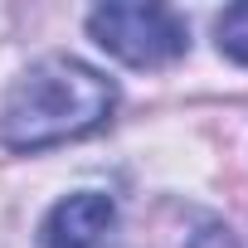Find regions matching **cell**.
<instances>
[{
	"mask_svg": "<svg viewBox=\"0 0 248 248\" xmlns=\"http://www.w3.org/2000/svg\"><path fill=\"white\" fill-rule=\"evenodd\" d=\"M117 107V88L78 59H39L5 97L0 141L10 151H44L97 132Z\"/></svg>",
	"mask_w": 248,
	"mask_h": 248,
	"instance_id": "6da1fadb",
	"label": "cell"
},
{
	"mask_svg": "<svg viewBox=\"0 0 248 248\" xmlns=\"http://www.w3.org/2000/svg\"><path fill=\"white\" fill-rule=\"evenodd\" d=\"M88 34L132 68H166L190 44L180 15L166 5H97L88 15Z\"/></svg>",
	"mask_w": 248,
	"mask_h": 248,
	"instance_id": "7a4b0ae2",
	"label": "cell"
},
{
	"mask_svg": "<svg viewBox=\"0 0 248 248\" xmlns=\"http://www.w3.org/2000/svg\"><path fill=\"white\" fill-rule=\"evenodd\" d=\"M112 238H117V204L97 190L59 200L39 229L44 248H112Z\"/></svg>",
	"mask_w": 248,
	"mask_h": 248,
	"instance_id": "3957f363",
	"label": "cell"
},
{
	"mask_svg": "<svg viewBox=\"0 0 248 248\" xmlns=\"http://www.w3.org/2000/svg\"><path fill=\"white\" fill-rule=\"evenodd\" d=\"M219 34V49L233 59V63H248V5H229L214 25Z\"/></svg>",
	"mask_w": 248,
	"mask_h": 248,
	"instance_id": "277c9868",
	"label": "cell"
}]
</instances>
